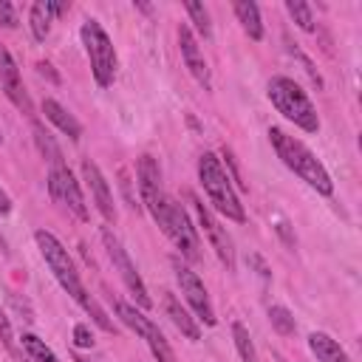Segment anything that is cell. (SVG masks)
Wrapping results in <instances>:
<instances>
[{
	"mask_svg": "<svg viewBox=\"0 0 362 362\" xmlns=\"http://www.w3.org/2000/svg\"><path fill=\"white\" fill-rule=\"evenodd\" d=\"M0 85H3V90L14 107H20L23 113H31V99H28L25 85H23V74H20L14 57L8 54L6 45H0Z\"/></svg>",
	"mask_w": 362,
	"mask_h": 362,
	"instance_id": "5bb4252c",
	"label": "cell"
},
{
	"mask_svg": "<svg viewBox=\"0 0 362 362\" xmlns=\"http://www.w3.org/2000/svg\"><path fill=\"white\" fill-rule=\"evenodd\" d=\"M0 25L3 28H14L17 25V14H14V6L8 0H0Z\"/></svg>",
	"mask_w": 362,
	"mask_h": 362,
	"instance_id": "83f0119b",
	"label": "cell"
},
{
	"mask_svg": "<svg viewBox=\"0 0 362 362\" xmlns=\"http://www.w3.org/2000/svg\"><path fill=\"white\" fill-rule=\"evenodd\" d=\"M184 8H187V14H189V23L195 25V31H198L204 40H209V37H212V23H209V11H206V6L192 0V3H187Z\"/></svg>",
	"mask_w": 362,
	"mask_h": 362,
	"instance_id": "cb8c5ba5",
	"label": "cell"
},
{
	"mask_svg": "<svg viewBox=\"0 0 362 362\" xmlns=\"http://www.w3.org/2000/svg\"><path fill=\"white\" fill-rule=\"evenodd\" d=\"M173 272H175V280L181 286V294L187 300V305L195 311V320H201L204 325H215V308H212V300H209V291L204 286V280L181 260V257H173Z\"/></svg>",
	"mask_w": 362,
	"mask_h": 362,
	"instance_id": "9c48e42d",
	"label": "cell"
},
{
	"mask_svg": "<svg viewBox=\"0 0 362 362\" xmlns=\"http://www.w3.org/2000/svg\"><path fill=\"white\" fill-rule=\"evenodd\" d=\"M192 206H195V215H198V226L204 229V235H206L209 246L215 249L218 260L232 272L235 269V246H232V238L226 235V226H221V221L209 212V206L204 201L192 198Z\"/></svg>",
	"mask_w": 362,
	"mask_h": 362,
	"instance_id": "7c38bea8",
	"label": "cell"
},
{
	"mask_svg": "<svg viewBox=\"0 0 362 362\" xmlns=\"http://www.w3.org/2000/svg\"><path fill=\"white\" fill-rule=\"evenodd\" d=\"M0 342H3V348H6L14 359H23V354H20V348H17V339H14V331H11V322H8V317H6L3 308H0Z\"/></svg>",
	"mask_w": 362,
	"mask_h": 362,
	"instance_id": "4316f807",
	"label": "cell"
},
{
	"mask_svg": "<svg viewBox=\"0 0 362 362\" xmlns=\"http://www.w3.org/2000/svg\"><path fill=\"white\" fill-rule=\"evenodd\" d=\"M74 342H76L79 348H90V345H93V334L88 331L85 322H79V325L74 328Z\"/></svg>",
	"mask_w": 362,
	"mask_h": 362,
	"instance_id": "f1b7e54d",
	"label": "cell"
},
{
	"mask_svg": "<svg viewBox=\"0 0 362 362\" xmlns=\"http://www.w3.org/2000/svg\"><path fill=\"white\" fill-rule=\"evenodd\" d=\"M34 240H37L40 255H42V260L48 263L51 274L57 277V283H59V286L74 297V303H76L88 288L82 286L79 272H76V263H74V257L68 255V249H65L51 232H45V229H37V232H34Z\"/></svg>",
	"mask_w": 362,
	"mask_h": 362,
	"instance_id": "5b68a950",
	"label": "cell"
},
{
	"mask_svg": "<svg viewBox=\"0 0 362 362\" xmlns=\"http://www.w3.org/2000/svg\"><path fill=\"white\" fill-rule=\"evenodd\" d=\"M232 8H235V17H238L240 28L246 31V37L255 40V42H260V40H263V20H260V8H257V3H252V0H240V3H235Z\"/></svg>",
	"mask_w": 362,
	"mask_h": 362,
	"instance_id": "ffe728a7",
	"label": "cell"
},
{
	"mask_svg": "<svg viewBox=\"0 0 362 362\" xmlns=\"http://www.w3.org/2000/svg\"><path fill=\"white\" fill-rule=\"evenodd\" d=\"M48 192H51V198H54L59 206H65L74 218H79V221H88V218H90L88 204H85V195H82V189H79V181L74 178V173L68 170V164H54V167L48 170Z\"/></svg>",
	"mask_w": 362,
	"mask_h": 362,
	"instance_id": "30bf717a",
	"label": "cell"
},
{
	"mask_svg": "<svg viewBox=\"0 0 362 362\" xmlns=\"http://www.w3.org/2000/svg\"><path fill=\"white\" fill-rule=\"evenodd\" d=\"M178 51H181V59H184L187 71L195 76V82H198L204 90H209V88H212L209 65H206L204 51H201L198 40H195V34H192V28H189L187 23H181V25H178Z\"/></svg>",
	"mask_w": 362,
	"mask_h": 362,
	"instance_id": "4fadbf2b",
	"label": "cell"
},
{
	"mask_svg": "<svg viewBox=\"0 0 362 362\" xmlns=\"http://www.w3.org/2000/svg\"><path fill=\"white\" fill-rule=\"evenodd\" d=\"M0 141H3V136H0Z\"/></svg>",
	"mask_w": 362,
	"mask_h": 362,
	"instance_id": "4dcf8cb0",
	"label": "cell"
},
{
	"mask_svg": "<svg viewBox=\"0 0 362 362\" xmlns=\"http://www.w3.org/2000/svg\"><path fill=\"white\" fill-rule=\"evenodd\" d=\"M158 226H161V232L178 246V252H181L187 260H198V257H201L198 232H195V226H192L187 209H184L178 201H173L170 195H167V206H164V215H161Z\"/></svg>",
	"mask_w": 362,
	"mask_h": 362,
	"instance_id": "8992f818",
	"label": "cell"
},
{
	"mask_svg": "<svg viewBox=\"0 0 362 362\" xmlns=\"http://www.w3.org/2000/svg\"><path fill=\"white\" fill-rule=\"evenodd\" d=\"M82 178H85V184H88V189H90V198H93L99 215H102L107 223H113V221H116L113 192H110V187H107V181H105V175H102V170L96 167V161L82 158Z\"/></svg>",
	"mask_w": 362,
	"mask_h": 362,
	"instance_id": "9a60e30c",
	"label": "cell"
},
{
	"mask_svg": "<svg viewBox=\"0 0 362 362\" xmlns=\"http://www.w3.org/2000/svg\"><path fill=\"white\" fill-rule=\"evenodd\" d=\"M269 141H272L277 158H280L294 175H300L311 189H317L320 195H331V192H334V181H331L328 170L322 167V161H320L300 139L288 136V133L280 130V127H269Z\"/></svg>",
	"mask_w": 362,
	"mask_h": 362,
	"instance_id": "6da1fadb",
	"label": "cell"
},
{
	"mask_svg": "<svg viewBox=\"0 0 362 362\" xmlns=\"http://www.w3.org/2000/svg\"><path fill=\"white\" fill-rule=\"evenodd\" d=\"M0 212H3V215H6V212H11V198L6 195V189H3V187H0Z\"/></svg>",
	"mask_w": 362,
	"mask_h": 362,
	"instance_id": "f546056e",
	"label": "cell"
},
{
	"mask_svg": "<svg viewBox=\"0 0 362 362\" xmlns=\"http://www.w3.org/2000/svg\"><path fill=\"white\" fill-rule=\"evenodd\" d=\"M308 348L317 356V362H351L348 354L342 351V345L337 339H331L328 334H322V331H314L308 337Z\"/></svg>",
	"mask_w": 362,
	"mask_h": 362,
	"instance_id": "d6986e66",
	"label": "cell"
},
{
	"mask_svg": "<svg viewBox=\"0 0 362 362\" xmlns=\"http://www.w3.org/2000/svg\"><path fill=\"white\" fill-rule=\"evenodd\" d=\"M79 37H82V45H85V54H88V62H90V74L96 79L99 88H107L113 85L116 79V68H119V57H116V48L107 37V31L93 20L88 17L79 28Z\"/></svg>",
	"mask_w": 362,
	"mask_h": 362,
	"instance_id": "277c9868",
	"label": "cell"
},
{
	"mask_svg": "<svg viewBox=\"0 0 362 362\" xmlns=\"http://www.w3.org/2000/svg\"><path fill=\"white\" fill-rule=\"evenodd\" d=\"M113 308H116V317H119L130 331H136V334L147 342V348H150V354L156 356V362H175V354H173L170 342L164 339V334L158 331V325H156L150 317H144L136 305H130V303H124V300H113Z\"/></svg>",
	"mask_w": 362,
	"mask_h": 362,
	"instance_id": "52a82bcc",
	"label": "cell"
},
{
	"mask_svg": "<svg viewBox=\"0 0 362 362\" xmlns=\"http://www.w3.org/2000/svg\"><path fill=\"white\" fill-rule=\"evenodd\" d=\"M286 11H288L291 20L297 23V28L314 31V11H311L308 3H303V0H288V3H286Z\"/></svg>",
	"mask_w": 362,
	"mask_h": 362,
	"instance_id": "484cf974",
	"label": "cell"
},
{
	"mask_svg": "<svg viewBox=\"0 0 362 362\" xmlns=\"http://www.w3.org/2000/svg\"><path fill=\"white\" fill-rule=\"evenodd\" d=\"M68 11V6L65 3H54V0H37L34 6H31V11H28V25H31V34H34V40H45L48 34H51V23H54V17H59V14H65Z\"/></svg>",
	"mask_w": 362,
	"mask_h": 362,
	"instance_id": "2e32d148",
	"label": "cell"
},
{
	"mask_svg": "<svg viewBox=\"0 0 362 362\" xmlns=\"http://www.w3.org/2000/svg\"><path fill=\"white\" fill-rule=\"evenodd\" d=\"M31 133H34V141H37V150L45 156V161L54 167V164H65V158H62V150H59V144L54 141V136L42 127V122H31Z\"/></svg>",
	"mask_w": 362,
	"mask_h": 362,
	"instance_id": "44dd1931",
	"label": "cell"
},
{
	"mask_svg": "<svg viewBox=\"0 0 362 362\" xmlns=\"http://www.w3.org/2000/svg\"><path fill=\"white\" fill-rule=\"evenodd\" d=\"M198 181H201L209 204L223 218L238 221V223L246 221V212H243V204H240V198H238V192L232 187V178H229V173L223 170V164H221V158L215 153H204L198 158Z\"/></svg>",
	"mask_w": 362,
	"mask_h": 362,
	"instance_id": "7a4b0ae2",
	"label": "cell"
},
{
	"mask_svg": "<svg viewBox=\"0 0 362 362\" xmlns=\"http://www.w3.org/2000/svg\"><path fill=\"white\" fill-rule=\"evenodd\" d=\"M102 243H105L107 257H110L113 269L119 272V277H122L124 288L133 294V300H136L141 308H150V305H153V300H150V294H147V286H144L141 274L136 272V266H133V260H130L127 249L122 246V240H119V238H116L110 229H102Z\"/></svg>",
	"mask_w": 362,
	"mask_h": 362,
	"instance_id": "ba28073f",
	"label": "cell"
},
{
	"mask_svg": "<svg viewBox=\"0 0 362 362\" xmlns=\"http://www.w3.org/2000/svg\"><path fill=\"white\" fill-rule=\"evenodd\" d=\"M266 93H269V102L277 107V113H283L300 130H305V133H317L320 130L317 107L311 105L308 93L291 76H272Z\"/></svg>",
	"mask_w": 362,
	"mask_h": 362,
	"instance_id": "3957f363",
	"label": "cell"
},
{
	"mask_svg": "<svg viewBox=\"0 0 362 362\" xmlns=\"http://www.w3.org/2000/svg\"><path fill=\"white\" fill-rule=\"evenodd\" d=\"M20 345L23 351L28 354L31 362H59V356L45 345V339H40L37 334H23L20 337Z\"/></svg>",
	"mask_w": 362,
	"mask_h": 362,
	"instance_id": "7402d4cb",
	"label": "cell"
},
{
	"mask_svg": "<svg viewBox=\"0 0 362 362\" xmlns=\"http://www.w3.org/2000/svg\"><path fill=\"white\" fill-rule=\"evenodd\" d=\"M164 308H167V317L173 320V325H175L187 339H192V342L201 339V328H198L195 317H189V311H187L173 294H164Z\"/></svg>",
	"mask_w": 362,
	"mask_h": 362,
	"instance_id": "ac0fdd59",
	"label": "cell"
},
{
	"mask_svg": "<svg viewBox=\"0 0 362 362\" xmlns=\"http://www.w3.org/2000/svg\"><path fill=\"white\" fill-rule=\"evenodd\" d=\"M269 322H272V328H274L280 337H291V334H294V328H297V322H294L291 311H288V308H283V305H272V308H269Z\"/></svg>",
	"mask_w": 362,
	"mask_h": 362,
	"instance_id": "d4e9b609",
	"label": "cell"
},
{
	"mask_svg": "<svg viewBox=\"0 0 362 362\" xmlns=\"http://www.w3.org/2000/svg\"><path fill=\"white\" fill-rule=\"evenodd\" d=\"M232 339H235V348H238V354H240L243 362H260L257 359V351L252 345V337H249V331H246L243 322H232Z\"/></svg>",
	"mask_w": 362,
	"mask_h": 362,
	"instance_id": "603a6c76",
	"label": "cell"
},
{
	"mask_svg": "<svg viewBox=\"0 0 362 362\" xmlns=\"http://www.w3.org/2000/svg\"><path fill=\"white\" fill-rule=\"evenodd\" d=\"M42 113H45V119L57 127V130H62L68 139H79L82 136V124L76 122V116L74 113H68V107H62L57 99H42Z\"/></svg>",
	"mask_w": 362,
	"mask_h": 362,
	"instance_id": "e0dca14e",
	"label": "cell"
},
{
	"mask_svg": "<svg viewBox=\"0 0 362 362\" xmlns=\"http://www.w3.org/2000/svg\"><path fill=\"white\" fill-rule=\"evenodd\" d=\"M136 178H139V195H141V204L147 206V212L153 215V221L158 223L161 215H164V206H167V192L161 187V170H158V161L144 153L136 164Z\"/></svg>",
	"mask_w": 362,
	"mask_h": 362,
	"instance_id": "8fae6325",
	"label": "cell"
}]
</instances>
